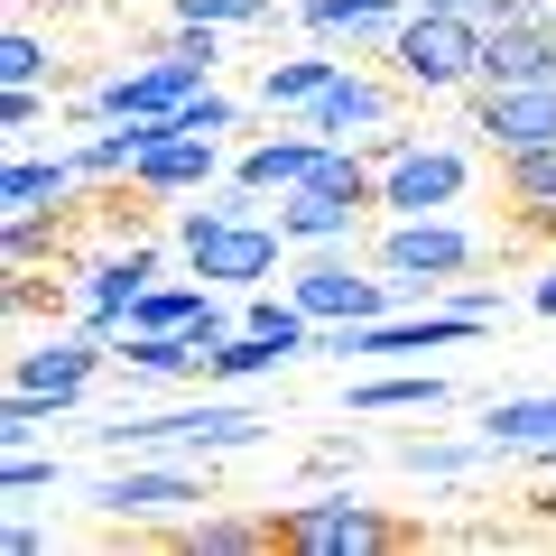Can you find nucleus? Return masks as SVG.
Wrapping results in <instances>:
<instances>
[{"label": "nucleus", "mask_w": 556, "mask_h": 556, "mask_svg": "<svg viewBox=\"0 0 556 556\" xmlns=\"http://www.w3.org/2000/svg\"><path fill=\"white\" fill-rule=\"evenodd\" d=\"M343 408L353 417H437V408H455V380L445 371H380V380H353Z\"/></svg>", "instance_id": "17"}, {"label": "nucleus", "mask_w": 556, "mask_h": 556, "mask_svg": "<svg viewBox=\"0 0 556 556\" xmlns=\"http://www.w3.org/2000/svg\"><path fill=\"white\" fill-rule=\"evenodd\" d=\"M56 241H65V204H47V214H10V241H0V260H10V269H38Z\"/></svg>", "instance_id": "24"}, {"label": "nucleus", "mask_w": 556, "mask_h": 556, "mask_svg": "<svg viewBox=\"0 0 556 556\" xmlns=\"http://www.w3.org/2000/svg\"><path fill=\"white\" fill-rule=\"evenodd\" d=\"M278 362H288V353H278L269 334H251V325H232V334H223L214 353H204V380H214V390H241V380H269Z\"/></svg>", "instance_id": "22"}, {"label": "nucleus", "mask_w": 556, "mask_h": 556, "mask_svg": "<svg viewBox=\"0 0 556 556\" xmlns=\"http://www.w3.org/2000/svg\"><path fill=\"white\" fill-rule=\"evenodd\" d=\"M288 298H298L316 325H371V316H399V306H408V298H399V278H390V269L362 278L353 251H298Z\"/></svg>", "instance_id": "4"}, {"label": "nucleus", "mask_w": 556, "mask_h": 556, "mask_svg": "<svg viewBox=\"0 0 556 556\" xmlns=\"http://www.w3.org/2000/svg\"><path fill=\"white\" fill-rule=\"evenodd\" d=\"M482 455H492V437H482V445H445V437H408V445H399V473H417V482H464V473H473Z\"/></svg>", "instance_id": "23"}, {"label": "nucleus", "mask_w": 556, "mask_h": 556, "mask_svg": "<svg viewBox=\"0 0 556 556\" xmlns=\"http://www.w3.org/2000/svg\"><path fill=\"white\" fill-rule=\"evenodd\" d=\"M56 399H38V390H10V399H0V445H38L47 437V427H56Z\"/></svg>", "instance_id": "26"}, {"label": "nucleus", "mask_w": 556, "mask_h": 556, "mask_svg": "<svg viewBox=\"0 0 556 556\" xmlns=\"http://www.w3.org/2000/svg\"><path fill=\"white\" fill-rule=\"evenodd\" d=\"M501 204H510L529 232H556V139H547V149L501 159Z\"/></svg>", "instance_id": "20"}, {"label": "nucleus", "mask_w": 556, "mask_h": 556, "mask_svg": "<svg viewBox=\"0 0 556 556\" xmlns=\"http://www.w3.org/2000/svg\"><path fill=\"white\" fill-rule=\"evenodd\" d=\"M417 0H298V28L316 47H343V56H362V47H390V28L408 20Z\"/></svg>", "instance_id": "12"}, {"label": "nucleus", "mask_w": 556, "mask_h": 556, "mask_svg": "<svg viewBox=\"0 0 556 556\" xmlns=\"http://www.w3.org/2000/svg\"><path fill=\"white\" fill-rule=\"evenodd\" d=\"M529 306H538V316H556V269H547V278L529 288Z\"/></svg>", "instance_id": "32"}, {"label": "nucleus", "mask_w": 556, "mask_h": 556, "mask_svg": "<svg viewBox=\"0 0 556 556\" xmlns=\"http://www.w3.org/2000/svg\"><path fill=\"white\" fill-rule=\"evenodd\" d=\"M399 93H408L399 75H353V65H343V75L325 84V93L306 102L298 121H306L316 139H353V149H362V139H371L380 121H390V102H399Z\"/></svg>", "instance_id": "10"}, {"label": "nucleus", "mask_w": 556, "mask_h": 556, "mask_svg": "<svg viewBox=\"0 0 556 556\" xmlns=\"http://www.w3.org/2000/svg\"><path fill=\"white\" fill-rule=\"evenodd\" d=\"M547 20H556V0H547Z\"/></svg>", "instance_id": "33"}, {"label": "nucleus", "mask_w": 556, "mask_h": 556, "mask_svg": "<svg viewBox=\"0 0 556 556\" xmlns=\"http://www.w3.org/2000/svg\"><path fill=\"white\" fill-rule=\"evenodd\" d=\"M343 65H353L343 47H306V56H278L269 75H260V102H269V112H306V102H316L325 84L343 75Z\"/></svg>", "instance_id": "21"}, {"label": "nucleus", "mask_w": 556, "mask_h": 556, "mask_svg": "<svg viewBox=\"0 0 556 556\" xmlns=\"http://www.w3.org/2000/svg\"><path fill=\"white\" fill-rule=\"evenodd\" d=\"M47 75H56V47L38 28H10L0 38V84H47Z\"/></svg>", "instance_id": "27"}, {"label": "nucleus", "mask_w": 556, "mask_h": 556, "mask_svg": "<svg viewBox=\"0 0 556 556\" xmlns=\"http://www.w3.org/2000/svg\"><path fill=\"white\" fill-rule=\"evenodd\" d=\"M121 371L130 380H195L204 371V343L195 334H159V325H121Z\"/></svg>", "instance_id": "19"}, {"label": "nucleus", "mask_w": 556, "mask_h": 556, "mask_svg": "<svg viewBox=\"0 0 556 556\" xmlns=\"http://www.w3.org/2000/svg\"><path fill=\"white\" fill-rule=\"evenodd\" d=\"M390 75L408 84V93H473L482 75V20H464V10H408V20L390 28Z\"/></svg>", "instance_id": "2"}, {"label": "nucleus", "mask_w": 556, "mask_h": 556, "mask_svg": "<svg viewBox=\"0 0 556 556\" xmlns=\"http://www.w3.org/2000/svg\"><path fill=\"white\" fill-rule=\"evenodd\" d=\"M47 112H56V93H47V84H10V93H0V130L20 139V149L38 139V121H47Z\"/></svg>", "instance_id": "29"}, {"label": "nucleus", "mask_w": 556, "mask_h": 556, "mask_svg": "<svg viewBox=\"0 0 556 556\" xmlns=\"http://www.w3.org/2000/svg\"><path fill=\"white\" fill-rule=\"evenodd\" d=\"M75 186H84L75 149H56V159L20 149V159L0 167V214H47V204H75Z\"/></svg>", "instance_id": "16"}, {"label": "nucleus", "mask_w": 556, "mask_h": 556, "mask_svg": "<svg viewBox=\"0 0 556 556\" xmlns=\"http://www.w3.org/2000/svg\"><path fill=\"white\" fill-rule=\"evenodd\" d=\"M167 547H186V556H269L278 547V510H214V501H204L195 519L167 529Z\"/></svg>", "instance_id": "14"}, {"label": "nucleus", "mask_w": 556, "mask_h": 556, "mask_svg": "<svg viewBox=\"0 0 556 556\" xmlns=\"http://www.w3.org/2000/svg\"><path fill=\"white\" fill-rule=\"evenodd\" d=\"M362 214H371V204H362V195H334V186H288V195L269 204V223L288 232V251H353V241H362Z\"/></svg>", "instance_id": "11"}, {"label": "nucleus", "mask_w": 556, "mask_h": 556, "mask_svg": "<svg viewBox=\"0 0 556 556\" xmlns=\"http://www.w3.org/2000/svg\"><path fill=\"white\" fill-rule=\"evenodd\" d=\"M159 10H167V0H159Z\"/></svg>", "instance_id": "34"}, {"label": "nucleus", "mask_w": 556, "mask_h": 556, "mask_svg": "<svg viewBox=\"0 0 556 556\" xmlns=\"http://www.w3.org/2000/svg\"><path fill=\"white\" fill-rule=\"evenodd\" d=\"M204 473L195 464H112V473L93 482V510L121 519V529H177V519L204 510Z\"/></svg>", "instance_id": "5"}, {"label": "nucleus", "mask_w": 556, "mask_h": 556, "mask_svg": "<svg viewBox=\"0 0 556 556\" xmlns=\"http://www.w3.org/2000/svg\"><path fill=\"white\" fill-rule=\"evenodd\" d=\"M408 538L417 529H399L390 510H371L353 492H316L278 510V547H298V556H380V547H408Z\"/></svg>", "instance_id": "3"}, {"label": "nucleus", "mask_w": 556, "mask_h": 556, "mask_svg": "<svg viewBox=\"0 0 556 556\" xmlns=\"http://www.w3.org/2000/svg\"><path fill=\"white\" fill-rule=\"evenodd\" d=\"M102 353H112V343L84 334V325H75V334H47V343H28V353L10 362V390H38V399H56V408H84Z\"/></svg>", "instance_id": "9"}, {"label": "nucleus", "mask_w": 556, "mask_h": 556, "mask_svg": "<svg viewBox=\"0 0 556 556\" xmlns=\"http://www.w3.org/2000/svg\"><path fill=\"white\" fill-rule=\"evenodd\" d=\"M56 482H65V464H56V455H28V445H10V464H0V492H10V501L56 492Z\"/></svg>", "instance_id": "30"}, {"label": "nucleus", "mask_w": 556, "mask_h": 556, "mask_svg": "<svg viewBox=\"0 0 556 556\" xmlns=\"http://www.w3.org/2000/svg\"><path fill=\"white\" fill-rule=\"evenodd\" d=\"M316 149H325V139H316V130L298 121V130H278V139H251L232 177H241V186H260V195H288V186H306V167H316Z\"/></svg>", "instance_id": "18"}, {"label": "nucleus", "mask_w": 556, "mask_h": 556, "mask_svg": "<svg viewBox=\"0 0 556 556\" xmlns=\"http://www.w3.org/2000/svg\"><path fill=\"white\" fill-rule=\"evenodd\" d=\"M482 437H492V455L556 464V390H501L482 408Z\"/></svg>", "instance_id": "13"}, {"label": "nucleus", "mask_w": 556, "mask_h": 556, "mask_svg": "<svg viewBox=\"0 0 556 556\" xmlns=\"http://www.w3.org/2000/svg\"><path fill=\"white\" fill-rule=\"evenodd\" d=\"M464 130H473L492 159L547 149V139H556V84H473V112H464Z\"/></svg>", "instance_id": "8"}, {"label": "nucleus", "mask_w": 556, "mask_h": 556, "mask_svg": "<svg viewBox=\"0 0 556 556\" xmlns=\"http://www.w3.org/2000/svg\"><path fill=\"white\" fill-rule=\"evenodd\" d=\"M47 547H56V538H47L38 519H10V556H47Z\"/></svg>", "instance_id": "31"}, {"label": "nucleus", "mask_w": 556, "mask_h": 556, "mask_svg": "<svg viewBox=\"0 0 556 556\" xmlns=\"http://www.w3.org/2000/svg\"><path fill=\"white\" fill-rule=\"evenodd\" d=\"M167 20L177 28H260L269 0H167Z\"/></svg>", "instance_id": "25"}, {"label": "nucleus", "mask_w": 556, "mask_h": 556, "mask_svg": "<svg viewBox=\"0 0 556 556\" xmlns=\"http://www.w3.org/2000/svg\"><path fill=\"white\" fill-rule=\"evenodd\" d=\"M473 195V149L464 139H417L408 159L380 167V214H455Z\"/></svg>", "instance_id": "7"}, {"label": "nucleus", "mask_w": 556, "mask_h": 556, "mask_svg": "<svg viewBox=\"0 0 556 556\" xmlns=\"http://www.w3.org/2000/svg\"><path fill=\"white\" fill-rule=\"evenodd\" d=\"M214 177H223V139H195V130L159 139V149H149V159L130 167V186H139V195H204Z\"/></svg>", "instance_id": "15"}, {"label": "nucleus", "mask_w": 556, "mask_h": 556, "mask_svg": "<svg viewBox=\"0 0 556 556\" xmlns=\"http://www.w3.org/2000/svg\"><path fill=\"white\" fill-rule=\"evenodd\" d=\"M177 130H195V139H223V130H241V102H232V93H214V84H195V93L177 102Z\"/></svg>", "instance_id": "28"}, {"label": "nucleus", "mask_w": 556, "mask_h": 556, "mask_svg": "<svg viewBox=\"0 0 556 556\" xmlns=\"http://www.w3.org/2000/svg\"><path fill=\"white\" fill-rule=\"evenodd\" d=\"M159 269H167L159 241H121V251L84 260V269H75V325L102 334V343H121V325H130V306L159 288Z\"/></svg>", "instance_id": "6"}, {"label": "nucleus", "mask_w": 556, "mask_h": 556, "mask_svg": "<svg viewBox=\"0 0 556 556\" xmlns=\"http://www.w3.org/2000/svg\"><path fill=\"white\" fill-rule=\"evenodd\" d=\"M473 260H482V232H464L455 214H390V223H380V241H371V269H390L408 306L445 298Z\"/></svg>", "instance_id": "1"}]
</instances>
